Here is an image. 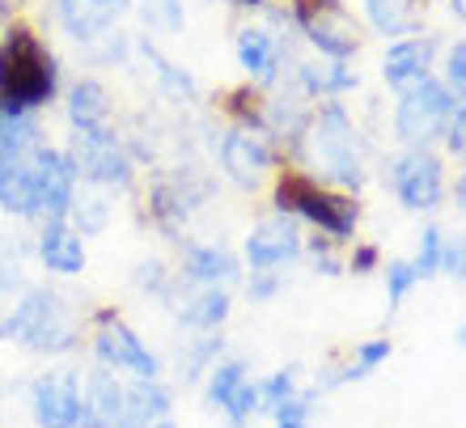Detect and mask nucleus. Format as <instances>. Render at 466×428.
<instances>
[{
    "label": "nucleus",
    "instance_id": "f257e3e1",
    "mask_svg": "<svg viewBox=\"0 0 466 428\" xmlns=\"http://www.w3.org/2000/svg\"><path fill=\"white\" fill-rule=\"evenodd\" d=\"M373 166H378V148L360 127L348 102H314L309 127L297 145L293 170H306L314 183L348 191V196H365L373 183Z\"/></svg>",
    "mask_w": 466,
    "mask_h": 428
},
{
    "label": "nucleus",
    "instance_id": "f03ea898",
    "mask_svg": "<svg viewBox=\"0 0 466 428\" xmlns=\"http://www.w3.org/2000/svg\"><path fill=\"white\" fill-rule=\"evenodd\" d=\"M217 196H221V178L204 161L174 158L140 174L136 209L145 229H153L166 246H178L183 238H191V225L217 204Z\"/></svg>",
    "mask_w": 466,
    "mask_h": 428
},
{
    "label": "nucleus",
    "instance_id": "7ed1b4c3",
    "mask_svg": "<svg viewBox=\"0 0 466 428\" xmlns=\"http://www.w3.org/2000/svg\"><path fill=\"white\" fill-rule=\"evenodd\" d=\"M5 340L17 343L35 361H73L86 348V314L51 280H30L13 306L0 310Z\"/></svg>",
    "mask_w": 466,
    "mask_h": 428
},
{
    "label": "nucleus",
    "instance_id": "20e7f679",
    "mask_svg": "<svg viewBox=\"0 0 466 428\" xmlns=\"http://www.w3.org/2000/svg\"><path fill=\"white\" fill-rule=\"evenodd\" d=\"M263 196H268V212L293 217L306 233L331 238L335 246H352L365 225V199L314 183L306 170H293V166H280Z\"/></svg>",
    "mask_w": 466,
    "mask_h": 428
},
{
    "label": "nucleus",
    "instance_id": "39448f33",
    "mask_svg": "<svg viewBox=\"0 0 466 428\" xmlns=\"http://www.w3.org/2000/svg\"><path fill=\"white\" fill-rule=\"evenodd\" d=\"M64 94V64L25 17L0 25V98L47 115Z\"/></svg>",
    "mask_w": 466,
    "mask_h": 428
},
{
    "label": "nucleus",
    "instance_id": "423d86ee",
    "mask_svg": "<svg viewBox=\"0 0 466 428\" xmlns=\"http://www.w3.org/2000/svg\"><path fill=\"white\" fill-rule=\"evenodd\" d=\"M297 35L289 22V9L280 0L268 5L258 17H246L233 35V60L242 68V81H250L255 89H276L280 81H289V68L297 64Z\"/></svg>",
    "mask_w": 466,
    "mask_h": 428
},
{
    "label": "nucleus",
    "instance_id": "0eeeda50",
    "mask_svg": "<svg viewBox=\"0 0 466 428\" xmlns=\"http://www.w3.org/2000/svg\"><path fill=\"white\" fill-rule=\"evenodd\" d=\"M86 352L89 365L111 369L123 382L166 378V356L127 322L119 306H98L86 314Z\"/></svg>",
    "mask_w": 466,
    "mask_h": 428
},
{
    "label": "nucleus",
    "instance_id": "6e6552de",
    "mask_svg": "<svg viewBox=\"0 0 466 428\" xmlns=\"http://www.w3.org/2000/svg\"><path fill=\"white\" fill-rule=\"evenodd\" d=\"M378 178L390 191V199L411 217H437L445 209V187H450V166L437 148H390L378 158Z\"/></svg>",
    "mask_w": 466,
    "mask_h": 428
},
{
    "label": "nucleus",
    "instance_id": "1a4fd4ad",
    "mask_svg": "<svg viewBox=\"0 0 466 428\" xmlns=\"http://www.w3.org/2000/svg\"><path fill=\"white\" fill-rule=\"evenodd\" d=\"M293 35L319 60L356 64L365 51V25L352 13V0H284Z\"/></svg>",
    "mask_w": 466,
    "mask_h": 428
},
{
    "label": "nucleus",
    "instance_id": "9d476101",
    "mask_svg": "<svg viewBox=\"0 0 466 428\" xmlns=\"http://www.w3.org/2000/svg\"><path fill=\"white\" fill-rule=\"evenodd\" d=\"M68 161L76 170V183L89 187V191H102V196H132L140 187V170L136 161L127 158L119 136V123L111 127H89V132H68L60 140Z\"/></svg>",
    "mask_w": 466,
    "mask_h": 428
},
{
    "label": "nucleus",
    "instance_id": "9b49d317",
    "mask_svg": "<svg viewBox=\"0 0 466 428\" xmlns=\"http://www.w3.org/2000/svg\"><path fill=\"white\" fill-rule=\"evenodd\" d=\"M208 153H212V174L221 178L225 187L242 191V196H263L268 183L276 178L284 161L276 153L263 132H250V127H217V136L208 140Z\"/></svg>",
    "mask_w": 466,
    "mask_h": 428
},
{
    "label": "nucleus",
    "instance_id": "f8f14e48",
    "mask_svg": "<svg viewBox=\"0 0 466 428\" xmlns=\"http://www.w3.org/2000/svg\"><path fill=\"white\" fill-rule=\"evenodd\" d=\"M458 107H466V102L454 98L437 76H429V81L411 86L407 94H399V98H394V110H390L394 148H437L445 123L454 119Z\"/></svg>",
    "mask_w": 466,
    "mask_h": 428
},
{
    "label": "nucleus",
    "instance_id": "ddd939ff",
    "mask_svg": "<svg viewBox=\"0 0 466 428\" xmlns=\"http://www.w3.org/2000/svg\"><path fill=\"white\" fill-rule=\"evenodd\" d=\"M174 280L178 284H196V289H233L242 284L246 268L238 259V246L221 242V238H183L174 246Z\"/></svg>",
    "mask_w": 466,
    "mask_h": 428
},
{
    "label": "nucleus",
    "instance_id": "4468645a",
    "mask_svg": "<svg viewBox=\"0 0 466 428\" xmlns=\"http://www.w3.org/2000/svg\"><path fill=\"white\" fill-rule=\"evenodd\" d=\"M301 246H306V229L293 217L280 212H263L250 220V229L242 233L238 259L246 271H289L301 263Z\"/></svg>",
    "mask_w": 466,
    "mask_h": 428
},
{
    "label": "nucleus",
    "instance_id": "2eb2a0df",
    "mask_svg": "<svg viewBox=\"0 0 466 428\" xmlns=\"http://www.w3.org/2000/svg\"><path fill=\"white\" fill-rule=\"evenodd\" d=\"M25 412L35 428H76L81 412V369L76 365H47L25 382Z\"/></svg>",
    "mask_w": 466,
    "mask_h": 428
},
{
    "label": "nucleus",
    "instance_id": "dca6fc26",
    "mask_svg": "<svg viewBox=\"0 0 466 428\" xmlns=\"http://www.w3.org/2000/svg\"><path fill=\"white\" fill-rule=\"evenodd\" d=\"M25 166H30V191H35V225H43V220H64L68 209H73L76 191H81L64 145L47 140Z\"/></svg>",
    "mask_w": 466,
    "mask_h": 428
},
{
    "label": "nucleus",
    "instance_id": "f3484780",
    "mask_svg": "<svg viewBox=\"0 0 466 428\" xmlns=\"http://www.w3.org/2000/svg\"><path fill=\"white\" fill-rule=\"evenodd\" d=\"M441 47H445V38L437 35V30H416V35L386 43V47H381V60H378L381 86L399 98V94H407L411 86L429 81V76L437 73Z\"/></svg>",
    "mask_w": 466,
    "mask_h": 428
},
{
    "label": "nucleus",
    "instance_id": "a211bd4d",
    "mask_svg": "<svg viewBox=\"0 0 466 428\" xmlns=\"http://www.w3.org/2000/svg\"><path fill=\"white\" fill-rule=\"evenodd\" d=\"M166 314L178 327V335H217L233 322V310H238V293L233 289H196V284H178L174 280V293L166 297Z\"/></svg>",
    "mask_w": 466,
    "mask_h": 428
},
{
    "label": "nucleus",
    "instance_id": "6ab92c4d",
    "mask_svg": "<svg viewBox=\"0 0 466 428\" xmlns=\"http://www.w3.org/2000/svg\"><path fill=\"white\" fill-rule=\"evenodd\" d=\"M136 13V0H51V22L73 47L119 30Z\"/></svg>",
    "mask_w": 466,
    "mask_h": 428
},
{
    "label": "nucleus",
    "instance_id": "aec40b11",
    "mask_svg": "<svg viewBox=\"0 0 466 428\" xmlns=\"http://www.w3.org/2000/svg\"><path fill=\"white\" fill-rule=\"evenodd\" d=\"M30 255L47 280H81L89 268V242L68 225V220H43L35 225V238H30Z\"/></svg>",
    "mask_w": 466,
    "mask_h": 428
},
{
    "label": "nucleus",
    "instance_id": "412c9836",
    "mask_svg": "<svg viewBox=\"0 0 466 428\" xmlns=\"http://www.w3.org/2000/svg\"><path fill=\"white\" fill-rule=\"evenodd\" d=\"M132 64H140L148 76V89L157 94V98H166L170 107L187 110V107H199V98H204V89H199L196 73H187L183 64H174L166 51H161V43L153 35H136V51H132Z\"/></svg>",
    "mask_w": 466,
    "mask_h": 428
},
{
    "label": "nucleus",
    "instance_id": "4be33fe9",
    "mask_svg": "<svg viewBox=\"0 0 466 428\" xmlns=\"http://www.w3.org/2000/svg\"><path fill=\"white\" fill-rule=\"evenodd\" d=\"M289 86L306 102H344L348 94H356V89L365 86V76L356 73V64L297 56V64L289 68Z\"/></svg>",
    "mask_w": 466,
    "mask_h": 428
},
{
    "label": "nucleus",
    "instance_id": "5701e85b",
    "mask_svg": "<svg viewBox=\"0 0 466 428\" xmlns=\"http://www.w3.org/2000/svg\"><path fill=\"white\" fill-rule=\"evenodd\" d=\"M60 110L68 132H89V127H111L119 119V102H115L111 86L98 73H81L68 81L60 94Z\"/></svg>",
    "mask_w": 466,
    "mask_h": 428
},
{
    "label": "nucleus",
    "instance_id": "b1692460",
    "mask_svg": "<svg viewBox=\"0 0 466 428\" xmlns=\"http://www.w3.org/2000/svg\"><path fill=\"white\" fill-rule=\"evenodd\" d=\"M123 399H127V382L102 365H89L81 373V412L76 428H115L123 416Z\"/></svg>",
    "mask_w": 466,
    "mask_h": 428
},
{
    "label": "nucleus",
    "instance_id": "393cba45",
    "mask_svg": "<svg viewBox=\"0 0 466 428\" xmlns=\"http://www.w3.org/2000/svg\"><path fill=\"white\" fill-rule=\"evenodd\" d=\"M225 352H233L225 331H217V335H178L174 356L166 361V378H170L174 391H183V386H199L204 373H208Z\"/></svg>",
    "mask_w": 466,
    "mask_h": 428
},
{
    "label": "nucleus",
    "instance_id": "a878e982",
    "mask_svg": "<svg viewBox=\"0 0 466 428\" xmlns=\"http://www.w3.org/2000/svg\"><path fill=\"white\" fill-rule=\"evenodd\" d=\"M47 145V119L38 110L0 98V161H30Z\"/></svg>",
    "mask_w": 466,
    "mask_h": 428
},
{
    "label": "nucleus",
    "instance_id": "bb28decb",
    "mask_svg": "<svg viewBox=\"0 0 466 428\" xmlns=\"http://www.w3.org/2000/svg\"><path fill=\"white\" fill-rule=\"evenodd\" d=\"M424 9L429 0H360V25L365 35H378L381 43H394V38H407L424 30Z\"/></svg>",
    "mask_w": 466,
    "mask_h": 428
},
{
    "label": "nucleus",
    "instance_id": "cd10ccee",
    "mask_svg": "<svg viewBox=\"0 0 466 428\" xmlns=\"http://www.w3.org/2000/svg\"><path fill=\"white\" fill-rule=\"evenodd\" d=\"M166 416H178V391L170 378L157 382H127V399H123V416L115 428H148Z\"/></svg>",
    "mask_w": 466,
    "mask_h": 428
},
{
    "label": "nucleus",
    "instance_id": "c85d7f7f",
    "mask_svg": "<svg viewBox=\"0 0 466 428\" xmlns=\"http://www.w3.org/2000/svg\"><path fill=\"white\" fill-rule=\"evenodd\" d=\"M246 378H255V365L246 361L242 352H225L217 365L204 373V382H199V403H204V412H212V416H221V407L229 403V394L242 386Z\"/></svg>",
    "mask_w": 466,
    "mask_h": 428
},
{
    "label": "nucleus",
    "instance_id": "c756f323",
    "mask_svg": "<svg viewBox=\"0 0 466 428\" xmlns=\"http://www.w3.org/2000/svg\"><path fill=\"white\" fill-rule=\"evenodd\" d=\"M0 217L17 225H35V191L25 161H0Z\"/></svg>",
    "mask_w": 466,
    "mask_h": 428
},
{
    "label": "nucleus",
    "instance_id": "7c9ffc66",
    "mask_svg": "<svg viewBox=\"0 0 466 428\" xmlns=\"http://www.w3.org/2000/svg\"><path fill=\"white\" fill-rule=\"evenodd\" d=\"M263 89H255L250 81H238V86L221 89L217 94V115H221L229 127H250V132H263Z\"/></svg>",
    "mask_w": 466,
    "mask_h": 428
},
{
    "label": "nucleus",
    "instance_id": "2f4dec72",
    "mask_svg": "<svg viewBox=\"0 0 466 428\" xmlns=\"http://www.w3.org/2000/svg\"><path fill=\"white\" fill-rule=\"evenodd\" d=\"M30 238L22 233H0V301H13L30 284Z\"/></svg>",
    "mask_w": 466,
    "mask_h": 428
},
{
    "label": "nucleus",
    "instance_id": "473e14b6",
    "mask_svg": "<svg viewBox=\"0 0 466 428\" xmlns=\"http://www.w3.org/2000/svg\"><path fill=\"white\" fill-rule=\"evenodd\" d=\"M127 284H132L136 297L166 306V297L174 293V263L166 255H140L127 271Z\"/></svg>",
    "mask_w": 466,
    "mask_h": 428
},
{
    "label": "nucleus",
    "instance_id": "72a5a7b5",
    "mask_svg": "<svg viewBox=\"0 0 466 428\" xmlns=\"http://www.w3.org/2000/svg\"><path fill=\"white\" fill-rule=\"evenodd\" d=\"M68 225H73L81 238H102V233L111 229V220H115V199L111 196H102V191H89V187H81L73 199V209H68Z\"/></svg>",
    "mask_w": 466,
    "mask_h": 428
},
{
    "label": "nucleus",
    "instance_id": "f704fd0d",
    "mask_svg": "<svg viewBox=\"0 0 466 428\" xmlns=\"http://www.w3.org/2000/svg\"><path fill=\"white\" fill-rule=\"evenodd\" d=\"M258 382V403H263V420L276 412V407H284L289 399H297V394L306 391V365L301 361H289V365L271 369V373H263Z\"/></svg>",
    "mask_w": 466,
    "mask_h": 428
},
{
    "label": "nucleus",
    "instance_id": "c9c22d12",
    "mask_svg": "<svg viewBox=\"0 0 466 428\" xmlns=\"http://www.w3.org/2000/svg\"><path fill=\"white\" fill-rule=\"evenodd\" d=\"M81 51V64L86 68H132V51H136V35L132 30H111V35L94 38V43H86Z\"/></svg>",
    "mask_w": 466,
    "mask_h": 428
},
{
    "label": "nucleus",
    "instance_id": "e433bc0d",
    "mask_svg": "<svg viewBox=\"0 0 466 428\" xmlns=\"http://www.w3.org/2000/svg\"><path fill=\"white\" fill-rule=\"evenodd\" d=\"M441 238H445V225H441L437 217H429L424 225H420V233H416V250L407 255V263L416 268L420 284L437 280V263H441Z\"/></svg>",
    "mask_w": 466,
    "mask_h": 428
},
{
    "label": "nucleus",
    "instance_id": "4c0bfd02",
    "mask_svg": "<svg viewBox=\"0 0 466 428\" xmlns=\"http://www.w3.org/2000/svg\"><path fill=\"white\" fill-rule=\"evenodd\" d=\"M378 276H381V289H386V310H390V314H399V310L407 306V297L420 289L416 268H411L407 259H399V255L386 259Z\"/></svg>",
    "mask_w": 466,
    "mask_h": 428
},
{
    "label": "nucleus",
    "instance_id": "58836bf2",
    "mask_svg": "<svg viewBox=\"0 0 466 428\" xmlns=\"http://www.w3.org/2000/svg\"><path fill=\"white\" fill-rule=\"evenodd\" d=\"M301 263H306L314 276H322V280H339V276H344V246H335L331 238H319V233H306Z\"/></svg>",
    "mask_w": 466,
    "mask_h": 428
},
{
    "label": "nucleus",
    "instance_id": "ea45409f",
    "mask_svg": "<svg viewBox=\"0 0 466 428\" xmlns=\"http://www.w3.org/2000/svg\"><path fill=\"white\" fill-rule=\"evenodd\" d=\"M225 428H255L263 420V403H258V382L246 378L238 391L229 394V403L221 407Z\"/></svg>",
    "mask_w": 466,
    "mask_h": 428
},
{
    "label": "nucleus",
    "instance_id": "a19ab883",
    "mask_svg": "<svg viewBox=\"0 0 466 428\" xmlns=\"http://www.w3.org/2000/svg\"><path fill=\"white\" fill-rule=\"evenodd\" d=\"M136 13L145 17V25L153 35H183V25H187L183 0H136Z\"/></svg>",
    "mask_w": 466,
    "mask_h": 428
},
{
    "label": "nucleus",
    "instance_id": "79ce46f5",
    "mask_svg": "<svg viewBox=\"0 0 466 428\" xmlns=\"http://www.w3.org/2000/svg\"><path fill=\"white\" fill-rule=\"evenodd\" d=\"M437 81H441L454 98H462L466 102V38L462 35H454L450 43L441 47V60H437Z\"/></svg>",
    "mask_w": 466,
    "mask_h": 428
},
{
    "label": "nucleus",
    "instance_id": "37998d69",
    "mask_svg": "<svg viewBox=\"0 0 466 428\" xmlns=\"http://www.w3.org/2000/svg\"><path fill=\"white\" fill-rule=\"evenodd\" d=\"M284 289H289V271H246L238 284L246 306H271Z\"/></svg>",
    "mask_w": 466,
    "mask_h": 428
},
{
    "label": "nucleus",
    "instance_id": "c03bdc74",
    "mask_svg": "<svg viewBox=\"0 0 466 428\" xmlns=\"http://www.w3.org/2000/svg\"><path fill=\"white\" fill-rule=\"evenodd\" d=\"M386 255H381L378 242H369V238H356L352 246H344V276H356V280H365V276H378Z\"/></svg>",
    "mask_w": 466,
    "mask_h": 428
},
{
    "label": "nucleus",
    "instance_id": "a18cd8bd",
    "mask_svg": "<svg viewBox=\"0 0 466 428\" xmlns=\"http://www.w3.org/2000/svg\"><path fill=\"white\" fill-rule=\"evenodd\" d=\"M437 276H445V280L462 284V276H466V242H462V233H450V229H445V238H441V263H437Z\"/></svg>",
    "mask_w": 466,
    "mask_h": 428
},
{
    "label": "nucleus",
    "instance_id": "49530a36",
    "mask_svg": "<svg viewBox=\"0 0 466 428\" xmlns=\"http://www.w3.org/2000/svg\"><path fill=\"white\" fill-rule=\"evenodd\" d=\"M437 153H441L445 161H458V166H462V158H466V107H458L454 119L445 123L441 140H437Z\"/></svg>",
    "mask_w": 466,
    "mask_h": 428
},
{
    "label": "nucleus",
    "instance_id": "de8ad7c7",
    "mask_svg": "<svg viewBox=\"0 0 466 428\" xmlns=\"http://www.w3.org/2000/svg\"><path fill=\"white\" fill-rule=\"evenodd\" d=\"M445 204H454V212L466 209V174L454 170V183L445 187Z\"/></svg>",
    "mask_w": 466,
    "mask_h": 428
},
{
    "label": "nucleus",
    "instance_id": "09e8293b",
    "mask_svg": "<svg viewBox=\"0 0 466 428\" xmlns=\"http://www.w3.org/2000/svg\"><path fill=\"white\" fill-rule=\"evenodd\" d=\"M221 5H229L233 13H246V17H258V13L268 9V5H276V0H221Z\"/></svg>",
    "mask_w": 466,
    "mask_h": 428
},
{
    "label": "nucleus",
    "instance_id": "8fccbe9b",
    "mask_svg": "<svg viewBox=\"0 0 466 428\" xmlns=\"http://www.w3.org/2000/svg\"><path fill=\"white\" fill-rule=\"evenodd\" d=\"M30 0H0V22H9V17H22V9Z\"/></svg>",
    "mask_w": 466,
    "mask_h": 428
},
{
    "label": "nucleus",
    "instance_id": "3c124183",
    "mask_svg": "<svg viewBox=\"0 0 466 428\" xmlns=\"http://www.w3.org/2000/svg\"><path fill=\"white\" fill-rule=\"evenodd\" d=\"M445 13H450V17L462 25L466 22V0H445Z\"/></svg>",
    "mask_w": 466,
    "mask_h": 428
},
{
    "label": "nucleus",
    "instance_id": "603ef678",
    "mask_svg": "<svg viewBox=\"0 0 466 428\" xmlns=\"http://www.w3.org/2000/svg\"><path fill=\"white\" fill-rule=\"evenodd\" d=\"M148 428H183V424H178V416H166V420H157V424H148Z\"/></svg>",
    "mask_w": 466,
    "mask_h": 428
},
{
    "label": "nucleus",
    "instance_id": "864d4df0",
    "mask_svg": "<svg viewBox=\"0 0 466 428\" xmlns=\"http://www.w3.org/2000/svg\"><path fill=\"white\" fill-rule=\"evenodd\" d=\"M271 428H309V424H271Z\"/></svg>",
    "mask_w": 466,
    "mask_h": 428
},
{
    "label": "nucleus",
    "instance_id": "5fc2aeb1",
    "mask_svg": "<svg viewBox=\"0 0 466 428\" xmlns=\"http://www.w3.org/2000/svg\"><path fill=\"white\" fill-rule=\"evenodd\" d=\"M0 407H5V386H0Z\"/></svg>",
    "mask_w": 466,
    "mask_h": 428
},
{
    "label": "nucleus",
    "instance_id": "6e6d98bb",
    "mask_svg": "<svg viewBox=\"0 0 466 428\" xmlns=\"http://www.w3.org/2000/svg\"><path fill=\"white\" fill-rule=\"evenodd\" d=\"M0 25H5V22H0Z\"/></svg>",
    "mask_w": 466,
    "mask_h": 428
}]
</instances>
